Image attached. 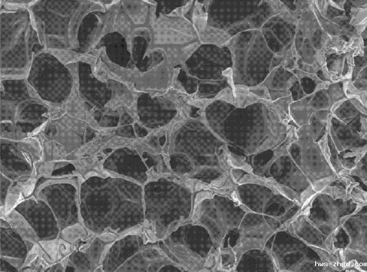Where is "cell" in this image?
<instances>
[{
	"label": "cell",
	"instance_id": "cell-1",
	"mask_svg": "<svg viewBox=\"0 0 367 272\" xmlns=\"http://www.w3.org/2000/svg\"><path fill=\"white\" fill-rule=\"evenodd\" d=\"M28 9L45 51L78 48V30L84 18L93 11L105 10L94 0H36Z\"/></svg>",
	"mask_w": 367,
	"mask_h": 272
},
{
	"label": "cell",
	"instance_id": "cell-2",
	"mask_svg": "<svg viewBox=\"0 0 367 272\" xmlns=\"http://www.w3.org/2000/svg\"><path fill=\"white\" fill-rule=\"evenodd\" d=\"M0 18V80L26 79L40 44L28 8L1 0Z\"/></svg>",
	"mask_w": 367,
	"mask_h": 272
},
{
	"label": "cell",
	"instance_id": "cell-3",
	"mask_svg": "<svg viewBox=\"0 0 367 272\" xmlns=\"http://www.w3.org/2000/svg\"><path fill=\"white\" fill-rule=\"evenodd\" d=\"M42 246L47 251L52 257L55 258L56 255V245L54 241L42 242Z\"/></svg>",
	"mask_w": 367,
	"mask_h": 272
},
{
	"label": "cell",
	"instance_id": "cell-4",
	"mask_svg": "<svg viewBox=\"0 0 367 272\" xmlns=\"http://www.w3.org/2000/svg\"><path fill=\"white\" fill-rule=\"evenodd\" d=\"M59 250L63 254H67L70 249L69 245L63 241L59 242Z\"/></svg>",
	"mask_w": 367,
	"mask_h": 272
}]
</instances>
